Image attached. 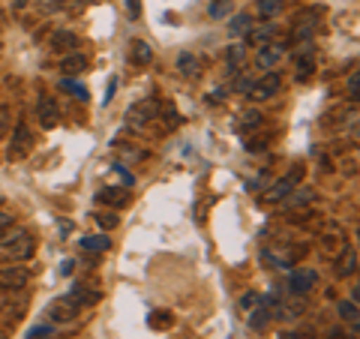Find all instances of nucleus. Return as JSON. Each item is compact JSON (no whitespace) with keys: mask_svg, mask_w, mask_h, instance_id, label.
Listing matches in <instances>:
<instances>
[{"mask_svg":"<svg viewBox=\"0 0 360 339\" xmlns=\"http://www.w3.org/2000/svg\"><path fill=\"white\" fill-rule=\"evenodd\" d=\"M33 250H37V241H33V234L27 229H18L0 241V252L9 255L13 262H27L33 255Z\"/></svg>","mask_w":360,"mask_h":339,"instance_id":"nucleus-1","label":"nucleus"},{"mask_svg":"<svg viewBox=\"0 0 360 339\" xmlns=\"http://www.w3.org/2000/svg\"><path fill=\"white\" fill-rule=\"evenodd\" d=\"M300 180H303V165H291V172H288L285 177H279L276 184L264 192V201H267V205H276V201H285L288 192L295 189V186H300Z\"/></svg>","mask_w":360,"mask_h":339,"instance_id":"nucleus-2","label":"nucleus"},{"mask_svg":"<svg viewBox=\"0 0 360 339\" xmlns=\"http://www.w3.org/2000/svg\"><path fill=\"white\" fill-rule=\"evenodd\" d=\"M279 87H283V78H279V72H264L258 82L250 84V99H255V103H267V99H274L279 94Z\"/></svg>","mask_w":360,"mask_h":339,"instance_id":"nucleus-3","label":"nucleus"},{"mask_svg":"<svg viewBox=\"0 0 360 339\" xmlns=\"http://www.w3.org/2000/svg\"><path fill=\"white\" fill-rule=\"evenodd\" d=\"M37 120L42 129H54L60 120V108H58V99L49 96V94H39L37 96Z\"/></svg>","mask_w":360,"mask_h":339,"instance_id":"nucleus-4","label":"nucleus"},{"mask_svg":"<svg viewBox=\"0 0 360 339\" xmlns=\"http://www.w3.org/2000/svg\"><path fill=\"white\" fill-rule=\"evenodd\" d=\"M27 282H30V270L21 267V264L0 270V291H21Z\"/></svg>","mask_w":360,"mask_h":339,"instance_id":"nucleus-5","label":"nucleus"},{"mask_svg":"<svg viewBox=\"0 0 360 339\" xmlns=\"http://www.w3.org/2000/svg\"><path fill=\"white\" fill-rule=\"evenodd\" d=\"M33 148V135L27 129L25 120L15 123V132H13V144H9V160H21V156H27Z\"/></svg>","mask_w":360,"mask_h":339,"instance_id":"nucleus-6","label":"nucleus"},{"mask_svg":"<svg viewBox=\"0 0 360 339\" xmlns=\"http://www.w3.org/2000/svg\"><path fill=\"white\" fill-rule=\"evenodd\" d=\"M315 282H319V274L309 267H300V270H291L288 276V291L291 295H309V291L315 288Z\"/></svg>","mask_w":360,"mask_h":339,"instance_id":"nucleus-7","label":"nucleus"},{"mask_svg":"<svg viewBox=\"0 0 360 339\" xmlns=\"http://www.w3.org/2000/svg\"><path fill=\"white\" fill-rule=\"evenodd\" d=\"M156 115H160V103H156V99H141V103H135L127 111V120L135 123V127H144V123L156 120Z\"/></svg>","mask_w":360,"mask_h":339,"instance_id":"nucleus-8","label":"nucleus"},{"mask_svg":"<svg viewBox=\"0 0 360 339\" xmlns=\"http://www.w3.org/2000/svg\"><path fill=\"white\" fill-rule=\"evenodd\" d=\"M78 312H82V309H78L75 307V303L70 300V298H58V300H51L49 303V315H51V321H60V324H70V321H75L78 319Z\"/></svg>","mask_w":360,"mask_h":339,"instance_id":"nucleus-9","label":"nucleus"},{"mask_svg":"<svg viewBox=\"0 0 360 339\" xmlns=\"http://www.w3.org/2000/svg\"><path fill=\"white\" fill-rule=\"evenodd\" d=\"M285 58V45L283 42H267L262 51L255 54V63L262 66V70H274V66Z\"/></svg>","mask_w":360,"mask_h":339,"instance_id":"nucleus-10","label":"nucleus"},{"mask_svg":"<svg viewBox=\"0 0 360 339\" xmlns=\"http://www.w3.org/2000/svg\"><path fill=\"white\" fill-rule=\"evenodd\" d=\"M336 276L340 279H348V276H354L357 274V250L354 246H345V250L336 255Z\"/></svg>","mask_w":360,"mask_h":339,"instance_id":"nucleus-11","label":"nucleus"},{"mask_svg":"<svg viewBox=\"0 0 360 339\" xmlns=\"http://www.w3.org/2000/svg\"><path fill=\"white\" fill-rule=\"evenodd\" d=\"M345 246H348V241H345V231L340 229V225H330V231L321 234V250L328 255H340Z\"/></svg>","mask_w":360,"mask_h":339,"instance_id":"nucleus-12","label":"nucleus"},{"mask_svg":"<svg viewBox=\"0 0 360 339\" xmlns=\"http://www.w3.org/2000/svg\"><path fill=\"white\" fill-rule=\"evenodd\" d=\"M87 66H90V60L84 58V54H75V51H70V54H66V58L60 60V72H63L66 78H75V75L87 72Z\"/></svg>","mask_w":360,"mask_h":339,"instance_id":"nucleus-13","label":"nucleus"},{"mask_svg":"<svg viewBox=\"0 0 360 339\" xmlns=\"http://www.w3.org/2000/svg\"><path fill=\"white\" fill-rule=\"evenodd\" d=\"M103 205L108 207H127L129 205V192L123 189V186H105V189H99V196H96Z\"/></svg>","mask_w":360,"mask_h":339,"instance_id":"nucleus-14","label":"nucleus"},{"mask_svg":"<svg viewBox=\"0 0 360 339\" xmlns=\"http://www.w3.org/2000/svg\"><path fill=\"white\" fill-rule=\"evenodd\" d=\"M66 298H70L78 309H87V307H94V303H99V291H90L84 286H72L66 291Z\"/></svg>","mask_w":360,"mask_h":339,"instance_id":"nucleus-15","label":"nucleus"},{"mask_svg":"<svg viewBox=\"0 0 360 339\" xmlns=\"http://www.w3.org/2000/svg\"><path fill=\"white\" fill-rule=\"evenodd\" d=\"M312 201H315V189H309V186H303V189H300V186H295V189H291L288 196H285V207H288V210L309 207Z\"/></svg>","mask_w":360,"mask_h":339,"instance_id":"nucleus-16","label":"nucleus"},{"mask_svg":"<svg viewBox=\"0 0 360 339\" xmlns=\"http://www.w3.org/2000/svg\"><path fill=\"white\" fill-rule=\"evenodd\" d=\"M153 60V49L144 39H132L129 42V63L135 66H148Z\"/></svg>","mask_w":360,"mask_h":339,"instance_id":"nucleus-17","label":"nucleus"},{"mask_svg":"<svg viewBox=\"0 0 360 339\" xmlns=\"http://www.w3.org/2000/svg\"><path fill=\"white\" fill-rule=\"evenodd\" d=\"M51 49L54 51H72V49H78V37L72 30H54L51 33Z\"/></svg>","mask_w":360,"mask_h":339,"instance_id":"nucleus-18","label":"nucleus"},{"mask_svg":"<svg viewBox=\"0 0 360 339\" xmlns=\"http://www.w3.org/2000/svg\"><path fill=\"white\" fill-rule=\"evenodd\" d=\"M340 319L352 327V333H357V324H360V315H357V303L354 300H340Z\"/></svg>","mask_w":360,"mask_h":339,"instance_id":"nucleus-19","label":"nucleus"},{"mask_svg":"<svg viewBox=\"0 0 360 339\" xmlns=\"http://www.w3.org/2000/svg\"><path fill=\"white\" fill-rule=\"evenodd\" d=\"M82 250L84 252H105V250H111V241L105 234H94V237H82Z\"/></svg>","mask_w":360,"mask_h":339,"instance_id":"nucleus-20","label":"nucleus"},{"mask_svg":"<svg viewBox=\"0 0 360 339\" xmlns=\"http://www.w3.org/2000/svg\"><path fill=\"white\" fill-rule=\"evenodd\" d=\"M270 319H274V309H270V300H264V307H258L250 315V327H252V331H264Z\"/></svg>","mask_w":360,"mask_h":339,"instance_id":"nucleus-21","label":"nucleus"},{"mask_svg":"<svg viewBox=\"0 0 360 339\" xmlns=\"http://www.w3.org/2000/svg\"><path fill=\"white\" fill-rule=\"evenodd\" d=\"M177 70L184 72L186 78H195L198 70H201V66H198V58H195V54H189V51H184V54L177 58Z\"/></svg>","mask_w":360,"mask_h":339,"instance_id":"nucleus-22","label":"nucleus"},{"mask_svg":"<svg viewBox=\"0 0 360 339\" xmlns=\"http://www.w3.org/2000/svg\"><path fill=\"white\" fill-rule=\"evenodd\" d=\"M283 9V0H258V15L262 18H276V13Z\"/></svg>","mask_w":360,"mask_h":339,"instance_id":"nucleus-23","label":"nucleus"},{"mask_svg":"<svg viewBox=\"0 0 360 339\" xmlns=\"http://www.w3.org/2000/svg\"><path fill=\"white\" fill-rule=\"evenodd\" d=\"M250 15H234L231 18V25H229V33H234V37H238V33H250L252 27H250Z\"/></svg>","mask_w":360,"mask_h":339,"instance_id":"nucleus-24","label":"nucleus"},{"mask_svg":"<svg viewBox=\"0 0 360 339\" xmlns=\"http://www.w3.org/2000/svg\"><path fill=\"white\" fill-rule=\"evenodd\" d=\"M243 129H258L262 127V111H255V108H250V111H243V123H240Z\"/></svg>","mask_w":360,"mask_h":339,"instance_id":"nucleus-25","label":"nucleus"},{"mask_svg":"<svg viewBox=\"0 0 360 339\" xmlns=\"http://www.w3.org/2000/svg\"><path fill=\"white\" fill-rule=\"evenodd\" d=\"M225 60H229L231 70H238V66L243 63V49H240V45H231L229 54H225Z\"/></svg>","mask_w":360,"mask_h":339,"instance_id":"nucleus-26","label":"nucleus"},{"mask_svg":"<svg viewBox=\"0 0 360 339\" xmlns=\"http://www.w3.org/2000/svg\"><path fill=\"white\" fill-rule=\"evenodd\" d=\"M96 222H99V229H117V217L115 213H96Z\"/></svg>","mask_w":360,"mask_h":339,"instance_id":"nucleus-27","label":"nucleus"},{"mask_svg":"<svg viewBox=\"0 0 360 339\" xmlns=\"http://www.w3.org/2000/svg\"><path fill=\"white\" fill-rule=\"evenodd\" d=\"M229 9H231V0H217V4L210 6V15H213V18H222L225 13H229Z\"/></svg>","mask_w":360,"mask_h":339,"instance_id":"nucleus-28","label":"nucleus"},{"mask_svg":"<svg viewBox=\"0 0 360 339\" xmlns=\"http://www.w3.org/2000/svg\"><path fill=\"white\" fill-rule=\"evenodd\" d=\"M270 33H274V25H264L262 30H250V39H252V42H264Z\"/></svg>","mask_w":360,"mask_h":339,"instance_id":"nucleus-29","label":"nucleus"},{"mask_svg":"<svg viewBox=\"0 0 360 339\" xmlns=\"http://www.w3.org/2000/svg\"><path fill=\"white\" fill-rule=\"evenodd\" d=\"M63 87H66V90H72L75 99H87V87H78L75 82H70V78H66V82H63Z\"/></svg>","mask_w":360,"mask_h":339,"instance_id":"nucleus-30","label":"nucleus"},{"mask_svg":"<svg viewBox=\"0 0 360 339\" xmlns=\"http://www.w3.org/2000/svg\"><path fill=\"white\" fill-rule=\"evenodd\" d=\"M150 324H153V327H168V324H172V315H168V312L150 315Z\"/></svg>","mask_w":360,"mask_h":339,"instance_id":"nucleus-31","label":"nucleus"},{"mask_svg":"<svg viewBox=\"0 0 360 339\" xmlns=\"http://www.w3.org/2000/svg\"><path fill=\"white\" fill-rule=\"evenodd\" d=\"M127 13H129L132 18H139V15H141V0H127Z\"/></svg>","mask_w":360,"mask_h":339,"instance_id":"nucleus-32","label":"nucleus"},{"mask_svg":"<svg viewBox=\"0 0 360 339\" xmlns=\"http://www.w3.org/2000/svg\"><path fill=\"white\" fill-rule=\"evenodd\" d=\"M174 127H177V111L168 108V111H165V129H174Z\"/></svg>","mask_w":360,"mask_h":339,"instance_id":"nucleus-33","label":"nucleus"},{"mask_svg":"<svg viewBox=\"0 0 360 339\" xmlns=\"http://www.w3.org/2000/svg\"><path fill=\"white\" fill-rule=\"evenodd\" d=\"M357 87H360V75L352 72V78H348V90H352V99H357Z\"/></svg>","mask_w":360,"mask_h":339,"instance_id":"nucleus-34","label":"nucleus"},{"mask_svg":"<svg viewBox=\"0 0 360 339\" xmlns=\"http://www.w3.org/2000/svg\"><path fill=\"white\" fill-rule=\"evenodd\" d=\"M6 120H9V111H6L4 105H0V135L6 132Z\"/></svg>","mask_w":360,"mask_h":339,"instance_id":"nucleus-35","label":"nucleus"},{"mask_svg":"<svg viewBox=\"0 0 360 339\" xmlns=\"http://www.w3.org/2000/svg\"><path fill=\"white\" fill-rule=\"evenodd\" d=\"M258 300H262V298H258V295H246V298H243L240 303H243V309H250V307H255V303H258Z\"/></svg>","mask_w":360,"mask_h":339,"instance_id":"nucleus-36","label":"nucleus"},{"mask_svg":"<svg viewBox=\"0 0 360 339\" xmlns=\"http://www.w3.org/2000/svg\"><path fill=\"white\" fill-rule=\"evenodd\" d=\"M9 225H13V217L6 210H0V229H9Z\"/></svg>","mask_w":360,"mask_h":339,"instance_id":"nucleus-37","label":"nucleus"},{"mask_svg":"<svg viewBox=\"0 0 360 339\" xmlns=\"http://www.w3.org/2000/svg\"><path fill=\"white\" fill-rule=\"evenodd\" d=\"M60 274H63V276H70V274H72V262H63V267H60Z\"/></svg>","mask_w":360,"mask_h":339,"instance_id":"nucleus-38","label":"nucleus"},{"mask_svg":"<svg viewBox=\"0 0 360 339\" xmlns=\"http://www.w3.org/2000/svg\"><path fill=\"white\" fill-rule=\"evenodd\" d=\"M30 0H15V9H21V6H27Z\"/></svg>","mask_w":360,"mask_h":339,"instance_id":"nucleus-39","label":"nucleus"},{"mask_svg":"<svg viewBox=\"0 0 360 339\" xmlns=\"http://www.w3.org/2000/svg\"><path fill=\"white\" fill-rule=\"evenodd\" d=\"M295 339H315V336H309V333H300V336H297V333H295Z\"/></svg>","mask_w":360,"mask_h":339,"instance_id":"nucleus-40","label":"nucleus"},{"mask_svg":"<svg viewBox=\"0 0 360 339\" xmlns=\"http://www.w3.org/2000/svg\"><path fill=\"white\" fill-rule=\"evenodd\" d=\"M33 339H54V333H49V336H33Z\"/></svg>","mask_w":360,"mask_h":339,"instance_id":"nucleus-41","label":"nucleus"},{"mask_svg":"<svg viewBox=\"0 0 360 339\" xmlns=\"http://www.w3.org/2000/svg\"><path fill=\"white\" fill-rule=\"evenodd\" d=\"M283 339H295V333H283Z\"/></svg>","mask_w":360,"mask_h":339,"instance_id":"nucleus-42","label":"nucleus"},{"mask_svg":"<svg viewBox=\"0 0 360 339\" xmlns=\"http://www.w3.org/2000/svg\"><path fill=\"white\" fill-rule=\"evenodd\" d=\"M0 339H4V336H0Z\"/></svg>","mask_w":360,"mask_h":339,"instance_id":"nucleus-43","label":"nucleus"}]
</instances>
